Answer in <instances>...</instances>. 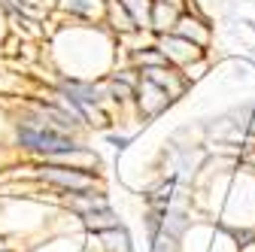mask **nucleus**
<instances>
[{
	"label": "nucleus",
	"mask_w": 255,
	"mask_h": 252,
	"mask_svg": "<svg viewBox=\"0 0 255 252\" xmlns=\"http://www.w3.org/2000/svg\"><path fill=\"white\" fill-rule=\"evenodd\" d=\"M107 140H110L116 149H125L128 143H131V137H119V134H107Z\"/></svg>",
	"instance_id": "0eeeda50"
},
{
	"label": "nucleus",
	"mask_w": 255,
	"mask_h": 252,
	"mask_svg": "<svg viewBox=\"0 0 255 252\" xmlns=\"http://www.w3.org/2000/svg\"><path fill=\"white\" fill-rule=\"evenodd\" d=\"M173 34H179V37H185V40H191V43H198V46H207V40H210L207 24H204L201 18H195L191 12H179V18H176V24H173Z\"/></svg>",
	"instance_id": "423d86ee"
},
{
	"label": "nucleus",
	"mask_w": 255,
	"mask_h": 252,
	"mask_svg": "<svg viewBox=\"0 0 255 252\" xmlns=\"http://www.w3.org/2000/svg\"><path fill=\"white\" fill-rule=\"evenodd\" d=\"M134 101H137V107H140V113H143V116H158L161 110H167V107H170L173 94H170V91H164L161 85H155V82H149V79H143V76H140L137 91H134Z\"/></svg>",
	"instance_id": "39448f33"
},
{
	"label": "nucleus",
	"mask_w": 255,
	"mask_h": 252,
	"mask_svg": "<svg viewBox=\"0 0 255 252\" xmlns=\"http://www.w3.org/2000/svg\"><path fill=\"white\" fill-rule=\"evenodd\" d=\"M158 49H161V55L167 58V64H173V67H191V61H198L201 58V49L204 46H198V43H191V40H185V37H179V34H158Z\"/></svg>",
	"instance_id": "7ed1b4c3"
},
{
	"label": "nucleus",
	"mask_w": 255,
	"mask_h": 252,
	"mask_svg": "<svg viewBox=\"0 0 255 252\" xmlns=\"http://www.w3.org/2000/svg\"><path fill=\"white\" fill-rule=\"evenodd\" d=\"M55 6L64 18L70 21H91V24H104L110 0H55Z\"/></svg>",
	"instance_id": "20e7f679"
},
{
	"label": "nucleus",
	"mask_w": 255,
	"mask_h": 252,
	"mask_svg": "<svg viewBox=\"0 0 255 252\" xmlns=\"http://www.w3.org/2000/svg\"><path fill=\"white\" fill-rule=\"evenodd\" d=\"M12 137H15V146L27 155H34L37 161H64L73 167H98L101 164L98 155L79 140V134L55 128L30 104L12 122Z\"/></svg>",
	"instance_id": "f257e3e1"
},
{
	"label": "nucleus",
	"mask_w": 255,
	"mask_h": 252,
	"mask_svg": "<svg viewBox=\"0 0 255 252\" xmlns=\"http://www.w3.org/2000/svg\"><path fill=\"white\" fill-rule=\"evenodd\" d=\"M34 176L43 185L55 188V192L67 195V198L104 192V179H101L98 167H73V164H64V161H37Z\"/></svg>",
	"instance_id": "f03ea898"
}]
</instances>
